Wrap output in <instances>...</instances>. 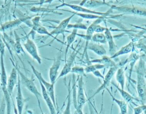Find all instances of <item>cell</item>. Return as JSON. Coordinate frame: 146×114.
Wrapping results in <instances>:
<instances>
[{"mask_svg": "<svg viewBox=\"0 0 146 114\" xmlns=\"http://www.w3.org/2000/svg\"><path fill=\"white\" fill-rule=\"evenodd\" d=\"M70 12H72L73 14L75 15H77L80 17H82L85 19H96L98 18H100L102 15H98L96 14H90V13H78V12H74V11H70L68 10H67Z\"/></svg>", "mask_w": 146, "mask_h": 114, "instance_id": "obj_32", "label": "cell"}, {"mask_svg": "<svg viewBox=\"0 0 146 114\" xmlns=\"http://www.w3.org/2000/svg\"><path fill=\"white\" fill-rule=\"evenodd\" d=\"M4 55H0V86L3 92L6 105V114H11V97L7 88V76L4 63Z\"/></svg>", "mask_w": 146, "mask_h": 114, "instance_id": "obj_2", "label": "cell"}, {"mask_svg": "<svg viewBox=\"0 0 146 114\" xmlns=\"http://www.w3.org/2000/svg\"><path fill=\"white\" fill-rule=\"evenodd\" d=\"M71 72L81 76L84 74V68L80 66H75L71 68Z\"/></svg>", "mask_w": 146, "mask_h": 114, "instance_id": "obj_33", "label": "cell"}, {"mask_svg": "<svg viewBox=\"0 0 146 114\" xmlns=\"http://www.w3.org/2000/svg\"><path fill=\"white\" fill-rule=\"evenodd\" d=\"M5 44L3 40L1 31H0V55H5Z\"/></svg>", "mask_w": 146, "mask_h": 114, "instance_id": "obj_35", "label": "cell"}, {"mask_svg": "<svg viewBox=\"0 0 146 114\" xmlns=\"http://www.w3.org/2000/svg\"><path fill=\"white\" fill-rule=\"evenodd\" d=\"M107 15H102L100 18L96 19L95 21H94L87 28L86 30V34H79L77 33V36H80L82 38H83V39H84L88 43L89 41H90L91 40V37L92 36V35L94 34V32H95V28L96 27V26L98 25H99L100 23H101L104 19V18Z\"/></svg>", "mask_w": 146, "mask_h": 114, "instance_id": "obj_12", "label": "cell"}, {"mask_svg": "<svg viewBox=\"0 0 146 114\" xmlns=\"http://www.w3.org/2000/svg\"><path fill=\"white\" fill-rule=\"evenodd\" d=\"M11 62L12 63V65L13 66V67L11 69V71L10 72L9 76L7 78V88L8 92L11 96L14 88L16 84V83L18 82V72L17 70V68L15 67V64L14 63L13 60L10 58Z\"/></svg>", "mask_w": 146, "mask_h": 114, "instance_id": "obj_9", "label": "cell"}, {"mask_svg": "<svg viewBox=\"0 0 146 114\" xmlns=\"http://www.w3.org/2000/svg\"><path fill=\"white\" fill-rule=\"evenodd\" d=\"M31 27H32L33 30H35L38 34H40L42 35H48L49 36H51L55 39V38L51 35L50 32H48L47 29L45 27H44L43 25H42L40 23H39L38 25L32 26Z\"/></svg>", "mask_w": 146, "mask_h": 114, "instance_id": "obj_29", "label": "cell"}, {"mask_svg": "<svg viewBox=\"0 0 146 114\" xmlns=\"http://www.w3.org/2000/svg\"><path fill=\"white\" fill-rule=\"evenodd\" d=\"M87 48L95 52L96 54L99 56L105 55L107 53V51L104 47L99 43H95L91 40L89 41L87 44Z\"/></svg>", "mask_w": 146, "mask_h": 114, "instance_id": "obj_18", "label": "cell"}, {"mask_svg": "<svg viewBox=\"0 0 146 114\" xmlns=\"http://www.w3.org/2000/svg\"><path fill=\"white\" fill-rule=\"evenodd\" d=\"M90 104L91 105V106L92 107V108H94V109L95 110V112H96V114H100V113H98V111H97V110L96 109L95 107L94 106V105H93V104H92L90 101Z\"/></svg>", "mask_w": 146, "mask_h": 114, "instance_id": "obj_44", "label": "cell"}, {"mask_svg": "<svg viewBox=\"0 0 146 114\" xmlns=\"http://www.w3.org/2000/svg\"><path fill=\"white\" fill-rule=\"evenodd\" d=\"M61 64V55L60 54L59 55V56L55 59L53 63L52 64L51 66L50 67L49 69V72H48V76L49 79L50 80V83L52 84H55V82L57 80L58 76V71L60 68Z\"/></svg>", "mask_w": 146, "mask_h": 114, "instance_id": "obj_10", "label": "cell"}, {"mask_svg": "<svg viewBox=\"0 0 146 114\" xmlns=\"http://www.w3.org/2000/svg\"><path fill=\"white\" fill-rule=\"evenodd\" d=\"M54 0H45L43 3H52Z\"/></svg>", "mask_w": 146, "mask_h": 114, "instance_id": "obj_42", "label": "cell"}, {"mask_svg": "<svg viewBox=\"0 0 146 114\" xmlns=\"http://www.w3.org/2000/svg\"><path fill=\"white\" fill-rule=\"evenodd\" d=\"M7 1H8V2H7V3H10L11 2V1H12V0H7Z\"/></svg>", "mask_w": 146, "mask_h": 114, "instance_id": "obj_47", "label": "cell"}, {"mask_svg": "<svg viewBox=\"0 0 146 114\" xmlns=\"http://www.w3.org/2000/svg\"><path fill=\"white\" fill-rule=\"evenodd\" d=\"M143 113L144 114H146V109L143 111Z\"/></svg>", "mask_w": 146, "mask_h": 114, "instance_id": "obj_46", "label": "cell"}, {"mask_svg": "<svg viewBox=\"0 0 146 114\" xmlns=\"http://www.w3.org/2000/svg\"><path fill=\"white\" fill-rule=\"evenodd\" d=\"M63 6H67L70 8H71V9H72L74 11H76L77 12L79 13H90V14H96V15H107L108 14L109 11H110V10H109L107 12H100V11H93L91 10L87 7H85L83 6H80L79 5H75V4H71V3H65L63 2L62 4H61L60 5H59L58 6H56V9L59 8V7H62Z\"/></svg>", "mask_w": 146, "mask_h": 114, "instance_id": "obj_7", "label": "cell"}, {"mask_svg": "<svg viewBox=\"0 0 146 114\" xmlns=\"http://www.w3.org/2000/svg\"><path fill=\"white\" fill-rule=\"evenodd\" d=\"M68 89V95L67 96V104L65 107V109L63 112V114H71V79L68 82V84L67 85Z\"/></svg>", "mask_w": 146, "mask_h": 114, "instance_id": "obj_26", "label": "cell"}, {"mask_svg": "<svg viewBox=\"0 0 146 114\" xmlns=\"http://www.w3.org/2000/svg\"><path fill=\"white\" fill-rule=\"evenodd\" d=\"M67 29L69 28H75V29H82V30H87V26L86 25L82 23H76L75 24H68L67 27Z\"/></svg>", "mask_w": 146, "mask_h": 114, "instance_id": "obj_34", "label": "cell"}, {"mask_svg": "<svg viewBox=\"0 0 146 114\" xmlns=\"http://www.w3.org/2000/svg\"><path fill=\"white\" fill-rule=\"evenodd\" d=\"M30 10L33 12H38V11H42V12H52L53 11L51 9H45V8H41V7H39L38 8H36V7H33V8L30 9Z\"/></svg>", "mask_w": 146, "mask_h": 114, "instance_id": "obj_36", "label": "cell"}, {"mask_svg": "<svg viewBox=\"0 0 146 114\" xmlns=\"http://www.w3.org/2000/svg\"><path fill=\"white\" fill-rule=\"evenodd\" d=\"M106 90L108 91L109 95L111 96L112 97V100L113 101L115 102L116 104L119 107V110H120V114H127L128 112V105H127V103L124 100H119L116 99L115 97H114L110 91L108 89V88H106Z\"/></svg>", "mask_w": 146, "mask_h": 114, "instance_id": "obj_21", "label": "cell"}, {"mask_svg": "<svg viewBox=\"0 0 146 114\" xmlns=\"http://www.w3.org/2000/svg\"><path fill=\"white\" fill-rule=\"evenodd\" d=\"M111 9L129 14H133L141 17H146V9L133 5H121L111 6Z\"/></svg>", "mask_w": 146, "mask_h": 114, "instance_id": "obj_5", "label": "cell"}, {"mask_svg": "<svg viewBox=\"0 0 146 114\" xmlns=\"http://www.w3.org/2000/svg\"><path fill=\"white\" fill-rule=\"evenodd\" d=\"M77 32H78V29L74 28L70 34H69L66 37V49H65V52H64V61L66 60V56L67 54V52L68 51L69 48L70 47L71 45L72 44V43L75 40L76 36H77Z\"/></svg>", "mask_w": 146, "mask_h": 114, "instance_id": "obj_24", "label": "cell"}, {"mask_svg": "<svg viewBox=\"0 0 146 114\" xmlns=\"http://www.w3.org/2000/svg\"><path fill=\"white\" fill-rule=\"evenodd\" d=\"M118 68V66H116V67H111L109 68L107 73L106 74V75L104 76V78L103 79V83H102V84L97 89L96 91L94 93V94L90 97V98H92L94 96H95L96 94H98L100 91H101L102 90L106 89V88H107V87L109 85V84L111 83V80L113 77V76L115 75V74L116 73L117 70Z\"/></svg>", "mask_w": 146, "mask_h": 114, "instance_id": "obj_13", "label": "cell"}, {"mask_svg": "<svg viewBox=\"0 0 146 114\" xmlns=\"http://www.w3.org/2000/svg\"><path fill=\"white\" fill-rule=\"evenodd\" d=\"M106 28V27H103V26H100V25H98L95 28V32H104Z\"/></svg>", "mask_w": 146, "mask_h": 114, "instance_id": "obj_37", "label": "cell"}, {"mask_svg": "<svg viewBox=\"0 0 146 114\" xmlns=\"http://www.w3.org/2000/svg\"><path fill=\"white\" fill-rule=\"evenodd\" d=\"M76 101L78 104L76 108H83V105L86 102V98L84 91V82L83 75H81L80 77L78 78V89L76 91Z\"/></svg>", "mask_w": 146, "mask_h": 114, "instance_id": "obj_8", "label": "cell"}, {"mask_svg": "<svg viewBox=\"0 0 146 114\" xmlns=\"http://www.w3.org/2000/svg\"><path fill=\"white\" fill-rule=\"evenodd\" d=\"M140 57L143 59V60L144 62V63L146 64V55L145 54H142L141 56H140Z\"/></svg>", "mask_w": 146, "mask_h": 114, "instance_id": "obj_41", "label": "cell"}, {"mask_svg": "<svg viewBox=\"0 0 146 114\" xmlns=\"http://www.w3.org/2000/svg\"><path fill=\"white\" fill-rule=\"evenodd\" d=\"M116 80L121 86V89H124L125 83V78L124 75V71L123 68H118L116 72Z\"/></svg>", "mask_w": 146, "mask_h": 114, "instance_id": "obj_25", "label": "cell"}, {"mask_svg": "<svg viewBox=\"0 0 146 114\" xmlns=\"http://www.w3.org/2000/svg\"><path fill=\"white\" fill-rule=\"evenodd\" d=\"M79 50H80V48H79L77 51L74 50L73 51V52L71 53V54L70 55V56L68 57L67 60H66L65 64H64V67H63L62 70H61L59 75H58L57 79H58L64 76H66V75H67L68 73H70L71 72V68L72 67L73 63L75 61V58H76Z\"/></svg>", "mask_w": 146, "mask_h": 114, "instance_id": "obj_11", "label": "cell"}, {"mask_svg": "<svg viewBox=\"0 0 146 114\" xmlns=\"http://www.w3.org/2000/svg\"><path fill=\"white\" fill-rule=\"evenodd\" d=\"M75 15L74 14H73L72 15L64 19L63 20H62L59 23V25L55 27L51 32L50 34L52 36H53V35H56L55 38H56L57 36H58L59 34H62L63 37L64 36V32L66 31V28L68 26V25L70 23V21H71V19L73 18V17Z\"/></svg>", "mask_w": 146, "mask_h": 114, "instance_id": "obj_14", "label": "cell"}, {"mask_svg": "<svg viewBox=\"0 0 146 114\" xmlns=\"http://www.w3.org/2000/svg\"><path fill=\"white\" fill-rule=\"evenodd\" d=\"M23 46L27 53L36 61L38 64L42 63V59L39 54L36 45L32 39L27 37L26 42L23 44Z\"/></svg>", "mask_w": 146, "mask_h": 114, "instance_id": "obj_6", "label": "cell"}, {"mask_svg": "<svg viewBox=\"0 0 146 114\" xmlns=\"http://www.w3.org/2000/svg\"><path fill=\"white\" fill-rule=\"evenodd\" d=\"M104 35L106 36V38L107 40V43L108 44V50L110 54L112 55L116 52L117 46L115 43L113 36L112 35L111 32L110 30L106 27V28L104 31Z\"/></svg>", "mask_w": 146, "mask_h": 114, "instance_id": "obj_19", "label": "cell"}, {"mask_svg": "<svg viewBox=\"0 0 146 114\" xmlns=\"http://www.w3.org/2000/svg\"><path fill=\"white\" fill-rule=\"evenodd\" d=\"M44 1H45V0H39V2L38 3H37L36 4H39L40 6H41L42 5H43V3H44Z\"/></svg>", "mask_w": 146, "mask_h": 114, "instance_id": "obj_45", "label": "cell"}, {"mask_svg": "<svg viewBox=\"0 0 146 114\" xmlns=\"http://www.w3.org/2000/svg\"><path fill=\"white\" fill-rule=\"evenodd\" d=\"M137 76V92L141 104H145L146 101V80L145 79V63L140 57L138 64L136 66Z\"/></svg>", "mask_w": 146, "mask_h": 114, "instance_id": "obj_1", "label": "cell"}, {"mask_svg": "<svg viewBox=\"0 0 146 114\" xmlns=\"http://www.w3.org/2000/svg\"><path fill=\"white\" fill-rule=\"evenodd\" d=\"M15 100H16V107L17 108L18 113L22 114L23 109L25 104V99L22 95V92L21 89V83L19 75H18V82H17V92Z\"/></svg>", "mask_w": 146, "mask_h": 114, "instance_id": "obj_15", "label": "cell"}, {"mask_svg": "<svg viewBox=\"0 0 146 114\" xmlns=\"http://www.w3.org/2000/svg\"><path fill=\"white\" fill-rule=\"evenodd\" d=\"M112 84L116 87V88L118 90V91L119 92V93H120V95H121L122 97L123 98L124 100L125 101H126L127 103H133V101L136 100L137 101H139V99H137L136 98L134 97L133 96H132L130 93H129L128 92H127V91H125L124 89H121L120 87H119V86L117 85H116L115 83H114L113 82H111Z\"/></svg>", "mask_w": 146, "mask_h": 114, "instance_id": "obj_22", "label": "cell"}, {"mask_svg": "<svg viewBox=\"0 0 146 114\" xmlns=\"http://www.w3.org/2000/svg\"><path fill=\"white\" fill-rule=\"evenodd\" d=\"M15 67L17 68L18 74L19 76L21 83L23 84L31 93H32L36 97L39 108L40 111H42V108H41V104H40V97H41V94L40 92L38 91L36 86L35 85L34 83V80L32 78H29L27 77L18 67L17 65H15Z\"/></svg>", "mask_w": 146, "mask_h": 114, "instance_id": "obj_3", "label": "cell"}, {"mask_svg": "<svg viewBox=\"0 0 146 114\" xmlns=\"http://www.w3.org/2000/svg\"><path fill=\"white\" fill-rule=\"evenodd\" d=\"M102 57L100 59H92L90 61L91 63H100L102 64H103L105 67V68H110L111 67H116L117 66V64L114 62V61L112 60V59L108 56L103 55L102 56Z\"/></svg>", "mask_w": 146, "mask_h": 114, "instance_id": "obj_20", "label": "cell"}, {"mask_svg": "<svg viewBox=\"0 0 146 114\" xmlns=\"http://www.w3.org/2000/svg\"><path fill=\"white\" fill-rule=\"evenodd\" d=\"M5 1H7V0H5Z\"/></svg>", "mask_w": 146, "mask_h": 114, "instance_id": "obj_49", "label": "cell"}, {"mask_svg": "<svg viewBox=\"0 0 146 114\" xmlns=\"http://www.w3.org/2000/svg\"><path fill=\"white\" fill-rule=\"evenodd\" d=\"M133 46L134 45H133V42H131L128 43L127 44H126L125 46L122 47L119 51H116L114 54H113L112 55H111L110 57L112 59H114V58L118 57L120 55L127 54L132 51Z\"/></svg>", "mask_w": 146, "mask_h": 114, "instance_id": "obj_23", "label": "cell"}, {"mask_svg": "<svg viewBox=\"0 0 146 114\" xmlns=\"http://www.w3.org/2000/svg\"><path fill=\"white\" fill-rule=\"evenodd\" d=\"M39 83L40 84V88H41V91H42V96L43 99H44L45 103L47 104V106L50 111V114H58V113L56 112V109L55 107L54 106L50 97H49L48 95L47 94L45 88L44 87V86L43 85V84L41 82H39Z\"/></svg>", "mask_w": 146, "mask_h": 114, "instance_id": "obj_17", "label": "cell"}, {"mask_svg": "<svg viewBox=\"0 0 146 114\" xmlns=\"http://www.w3.org/2000/svg\"><path fill=\"white\" fill-rule=\"evenodd\" d=\"M13 107H14V114H19L17 108L16 107V105L15 104V103L14 102H13Z\"/></svg>", "mask_w": 146, "mask_h": 114, "instance_id": "obj_40", "label": "cell"}, {"mask_svg": "<svg viewBox=\"0 0 146 114\" xmlns=\"http://www.w3.org/2000/svg\"><path fill=\"white\" fill-rule=\"evenodd\" d=\"M88 1V0H82L81 1V2L79 3V5H80V6H83L86 2V1Z\"/></svg>", "mask_w": 146, "mask_h": 114, "instance_id": "obj_43", "label": "cell"}, {"mask_svg": "<svg viewBox=\"0 0 146 114\" xmlns=\"http://www.w3.org/2000/svg\"><path fill=\"white\" fill-rule=\"evenodd\" d=\"M40 112H41V114H46V113H43V111H40Z\"/></svg>", "mask_w": 146, "mask_h": 114, "instance_id": "obj_48", "label": "cell"}, {"mask_svg": "<svg viewBox=\"0 0 146 114\" xmlns=\"http://www.w3.org/2000/svg\"><path fill=\"white\" fill-rule=\"evenodd\" d=\"M28 63H29V65H30V66L31 68V70H32L33 74L37 78L38 81L42 83L43 85L44 86V87L46 89V91L47 94L48 95V96L50 97L51 100H52L54 106L55 107L56 110L58 111V104H57V103L56 101V99H55V90H54V84H52L50 82L49 83V82H47L43 78L42 74L40 72H39L29 61H28Z\"/></svg>", "mask_w": 146, "mask_h": 114, "instance_id": "obj_4", "label": "cell"}, {"mask_svg": "<svg viewBox=\"0 0 146 114\" xmlns=\"http://www.w3.org/2000/svg\"><path fill=\"white\" fill-rule=\"evenodd\" d=\"M103 5H109L107 4L106 2H105V1H100V0H88L83 5V6L89 9V8L99 7V6H103Z\"/></svg>", "mask_w": 146, "mask_h": 114, "instance_id": "obj_27", "label": "cell"}, {"mask_svg": "<svg viewBox=\"0 0 146 114\" xmlns=\"http://www.w3.org/2000/svg\"><path fill=\"white\" fill-rule=\"evenodd\" d=\"M137 46L139 48H140L142 51H143L144 52V54L146 55V46L144 44L142 43H139L137 44Z\"/></svg>", "mask_w": 146, "mask_h": 114, "instance_id": "obj_39", "label": "cell"}, {"mask_svg": "<svg viewBox=\"0 0 146 114\" xmlns=\"http://www.w3.org/2000/svg\"><path fill=\"white\" fill-rule=\"evenodd\" d=\"M30 18V17H26V18H19V19L6 22L1 25L0 31L3 32L5 31L11 30L13 28H15V27L20 25L23 22H25L26 21H28L29 19Z\"/></svg>", "mask_w": 146, "mask_h": 114, "instance_id": "obj_16", "label": "cell"}, {"mask_svg": "<svg viewBox=\"0 0 146 114\" xmlns=\"http://www.w3.org/2000/svg\"><path fill=\"white\" fill-rule=\"evenodd\" d=\"M15 42L14 44V48L15 52L17 54H19L22 52L24 53L25 52L23 51L22 44L21 43V39L15 32Z\"/></svg>", "mask_w": 146, "mask_h": 114, "instance_id": "obj_31", "label": "cell"}, {"mask_svg": "<svg viewBox=\"0 0 146 114\" xmlns=\"http://www.w3.org/2000/svg\"><path fill=\"white\" fill-rule=\"evenodd\" d=\"M92 74H93V75H94L95 76H96V77H97V78H101V79H102L103 80L104 77L103 75L101 74V72L99 71V70L94 71V72H92Z\"/></svg>", "mask_w": 146, "mask_h": 114, "instance_id": "obj_38", "label": "cell"}, {"mask_svg": "<svg viewBox=\"0 0 146 114\" xmlns=\"http://www.w3.org/2000/svg\"><path fill=\"white\" fill-rule=\"evenodd\" d=\"M91 41L99 44H106L107 40L103 32H96L91 37Z\"/></svg>", "mask_w": 146, "mask_h": 114, "instance_id": "obj_28", "label": "cell"}, {"mask_svg": "<svg viewBox=\"0 0 146 114\" xmlns=\"http://www.w3.org/2000/svg\"><path fill=\"white\" fill-rule=\"evenodd\" d=\"M105 68L103 64L100 63H96L95 64H90L85 67L84 72L86 73H92L94 71Z\"/></svg>", "mask_w": 146, "mask_h": 114, "instance_id": "obj_30", "label": "cell"}]
</instances>
